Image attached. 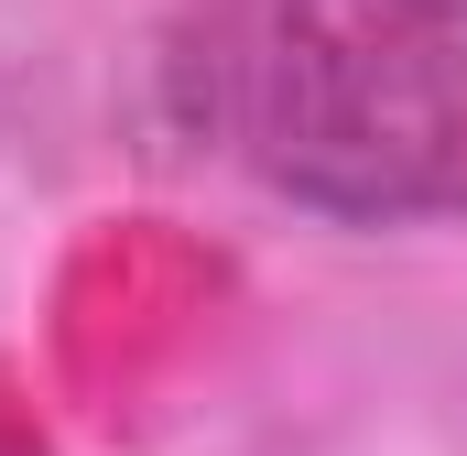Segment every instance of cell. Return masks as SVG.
Segmentation results:
<instances>
[{"label": "cell", "mask_w": 467, "mask_h": 456, "mask_svg": "<svg viewBox=\"0 0 467 456\" xmlns=\"http://www.w3.org/2000/svg\"><path fill=\"white\" fill-rule=\"evenodd\" d=\"M0 456H44V446H33V435H22V424H11V413H0Z\"/></svg>", "instance_id": "obj_2"}, {"label": "cell", "mask_w": 467, "mask_h": 456, "mask_svg": "<svg viewBox=\"0 0 467 456\" xmlns=\"http://www.w3.org/2000/svg\"><path fill=\"white\" fill-rule=\"evenodd\" d=\"M174 98L305 207H467V0H218L174 55Z\"/></svg>", "instance_id": "obj_1"}]
</instances>
